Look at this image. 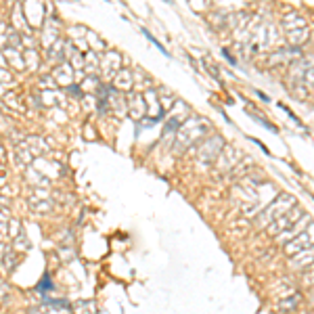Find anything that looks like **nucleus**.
I'll use <instances>...</instances> for the list:
<instances>
[{
  "mask_svg": "<svg viewBox=\"0 0 314 314\" xmlns=\"http://www.w3.org/2000/svg\"><path fill=\"white\" fill-rule=\"evenodd\" d=\"M50 289H53V283H50V279H48V277H44V279H42V283L38 285V291H50Z\"/></svg>",
  "mask_w": 314,
  "mask_h": 314,
  "instance_id": "4",
  "label": "nucleus"
},
{
  "mask_svg": "<svg viewBox=\"0 0 314 314\" xmlns=\"http://www.w3.org/2000/svg\"><path fill=\"white\" fill-rule=\"evenodd\" d=\"M314 243V226H310L308 232H302L300 239H293L287 243V254L289 256H296L304 249H310V245Z\"/></svg>",
  "mask_w": 314,
  "mask_h": 314,
  "instance_id": "1",
  "label": "nucleus"
},
{
  "mask_svg": "<svg viewBox=\"0 0 314 314\" xmlns=\"http://www.w3.org/2000/svg\"><path fill=\"white\" fill-rule=\"evenodd\" d=\"M310 264H314V249H304L298 254V258L293 260V266L296 268H308Z\"/></svg>",
  "mask_w": 314,
  "mask_h": 314,
  "instance_id": "2",
  "label": "nucleus"
},
{
  "mask_svg": "<svg viewBox=\"0 0 314 314\" xmlns=\"http://www.w3.org/2000/svg\"><path fill=\"white\" fill-rule=\"evenodd\" d=\"M296 302H300V296H293V298H289V300H283V302L279 304V308H281L283 312H291V310L298 308Z\"/></svg>",
  "mask_w": 314,
  "mask_h": 314,
  "instance_id": "3",
  "label": "nucleus"
},
{
  "mask_svg": "<svg viewBox=\"0 0 314 314\" xmlns=\"http://www.w3.org/2000/svg\"><path fill=\"white\" fill-rule=\"evenodd\" d=\"M306 281L310 283V285H314V268H312V272H308V275H306Z\"/></svg>",
  "mask_w": 314,
  "mask_h": 314,
  "instance_id": "5",
  "label": "nucleus"
}]
</instances>
